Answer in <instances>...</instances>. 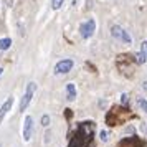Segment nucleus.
I'll return each mask as SVG.
<instances>
[{
    "instance_id": "nucleus-3",
    "label": "nucleus",
    "mask_w": 147,
    "mask_h": 147,
    "mask_svg": "<svg viewBox=\"0 0 147 147\" xmlns=\"http://www.w3.org/2000/svg\"><path fill=\"white\" fill-rule=\"evenodd\" d=\"M35 91H36V83L30 81V83L27 84V91H25V94H23V98H22V101H20V111H22V113H23V111L28 107L30 101L33 99Z\"/></svg>"
},
{
    "instance_id": "nucleus-1",
    "label": "nucleus",
    "mask_w": 147,
    "mask_h": 147,
    "mask_svg": "<svg viewBox=\"0 0 147 147\" xmlns=\"http://www.w3.org/2000/svg\"><path fill=\"white\" fill-rule=\"evenodd\" d=\"M94 122L93 121H84L80 122L73 137L69 139L68 147H94Z\"/></svg>"
},
{
    "instance_id": "nucleus-14",
    "label": "nucleus",
    "mask_w": 147,
    "mask_h": 147,
    "mask_svg": "<svg viewBox=\"0 0 147 147\" xmlns=\"http://www.w3.org/2000/svg\"><path fill=\"white\" fill-rule=\"evenodd\" d=\"M121 41H124V43H127V45H131V43H132V36H131V33H129L127 30H122V36H121Z\"/></svg>"
},
{
    "instance_id": "nucleus-7",
    "label": "nucleus",
    "mask_w": 147,
    "mask_h": 147,
    "mask_svg": "<svg viewBox=\"0 0 147 147\" xmlns=\"http://www.w3.org/2000/svg\"><path fill=\"white\" fill-rule=\"evenodd\" d=\"M116 147H147V144H146V140L144 139L132 136V137H126V139H122Z\"/></svg>"
},
{
    "instance_id": "nucleus-21",
    "label": "nucleus",
    "mask_w": 147,
    "mask_h": 147,
    "mask_svg": "<svg viewBox=\"0 0 147 147\" xmlns=\"http://www.w3.org/2000/svg\"><path fill=\"white\" fill-rule=\"evenodd\" d=\"M2 73H3V69H2V68H0V76H2Z\"/></svg>"
},
{
    "instance_id": "nucleus-20",
    "label": "nucleus",
    "mask_w": 147,
    "mask_h": 147,
    "mask_svg": "<svg viewBox=\"0 0 147 147\" xmlns=\"http://www.w3.org/2000/svg\"><path fill=\"white\" fill-rule=\"evenodd\" d=\"M144 88H146V91H147V81H146V83H144Z\"/></svg>"
},
{
    "instance_id": "nucleus-19",
    "label": "nucleus",
    "mask_w": 147,
    "mask_h": 147,
    "mask_svg": "<svg viewBox=\"0 0 147 147\" xmlns=\"http://www.w3.org/2000/svg\"><path fill=\"white\" fill-rule=\"evenodd\" d=\"M99 139L102 140V142H107V139H109V137H107L106 131H101V132H99Z\"/></svg>"
},
{
    "instance_id": "nucleus-12",
    "label": "nucleus",
    "mask_w": 147,
    "mask_h": 147,
    "mask_svg": "<svg viewBox=\"0 0 147 147\" xmlns=\"http://www.w3.org/2000/svg\"><path fill=\"white\" fill-rule=\"evenodd\" d=\"M122 30H124V28H121L119 25H113V27H111V35H113L116 40H121V36H122Z\"/></svg>"
},
{
    "instance_id": "nucleus-18",
    "label": "nucleus",
    "mask_w": 147,
    "mask_h": 147,
    "mask_svg": "<svg viewBox=\"0 0 147 147\" xmlns=\"http://www.w3.org/2000/svg\"><path fill=\"white\" fill-rule=\"evenodd\" d=\"M129 101H131V98H129V94H127V93H124V94H122V106L126 107Z\"/></svg>"
},
{
    "instance_id": "nucleus-13",
    "label": "nucleus",
    "mask_w": 147,
    "mask_h": 147,
    "mask_svg": "<svg viewBox=\"0 0 147 147\" xmlns=\"http://www.w3.org/2000/svg\"><path fill=\"white\" fill-rule=\"evenodd\" d=\"M10 47H12V40H10V38H2V40H0V50H2V51L8 50Z\"/></svg>"
},
{
    "instance_id": "nucleus-11",
    "label": "nucleus",
    "mask_w": 147,
    "mask_h": 147,
    "mask_svg": "<svg viewBox=\"0 0 147 147\" xmlns=\"http://www.w3.org/2000/svg\"><path fill=\"white\" fill-rule=\"evenodd\" d=\"M66 99L68 101H74L76 99V88L73 83H68L66 84Z\"/></svg>"
},
{
    "instance_id": "nucleus-5",
    "label": "nucleus",
    "mask_w": 147,
    "mask_h": 147,
    "mask_svg": "<svg viewBox=\"0 0 147 147\" xmlns=\"http://www.w3.org/2000/svg\"><path fill=\"white\" fill-rule=\"evenodd\" d=\"M94 32H96V22H94L93 18H89L88 22H84V23L80 25V35L84 38V40L91 38V36L94 35Z\"/></svg>"
},
{
    "instance_id": "nucleus-8",
    "label": "nucleus",
    "mask_w": 147,
    "mask_h": 147,
    "mask_svg": "<svg viewBox=\"0 0 147 147\" xmlns=\"http://www.w3.org/2000/svg\"><path fill=\"white\" fill-rule=\"evenodd\" d=\"M32 134H33V117L27 116L25 121H23V140L28 142L32 139Z\"/></svg>"
},
{
    "instance_id": "nucleus-15",
    "label": "nucleus",
    "mask_w": 147,
    "mask_h": 147,
    "mask_svg": "<svg viewBox=\"0 0 147 147\" xmlns=\"http://www.w3.org/2000/svg\"><path fill=\"white\" fill-rule=\"evenodd\" d=\"M137 102H139L140 109L147 114V99H146V98H139V99H137Z\"/></svg>"
},
{
    "instance_id": "nucleus-6",
    "label": "nucleus",
    "mask_w": 147,
    "mask_h": 147,
    "mask_svg": "<svg viewBox=\"0 0 147 147\" xmlns=\"http://www.w3.org/2000/svg\"><path fill=\"white\" fill-rule=\"evenodd\" d=\"M74 66V61L71 58H65V60H61L56 63V66H55V74H66L69 73Z\"/></svg>"
},
{
    "instance_id": "nucleus-9",
    "label": "nucleus",
    "mask_w": 147,
    "mask_h": 147,
    "mask_svg": "<svg viewBox=\"0 0 147 147\" xmlns=\"http://www.w3.org/2000/svg\"><path fill=\"white\" fill-rule=\"evenodd\" d=\"M146 61H147V40H144L142 45H140V51L136 55V63L137 65H142Z\"/></svg>"
},
{
    "instance_id": "nucleus-17",
    "label": "nucleus",
    "mask_w": 147,
    "mask_h": 147,
    "mask_svg": "<svg viewBox=\"0 0 147 147\" xmlns=\"http://www.w3.org/2000/svg\"><path fill=\"white\" fill-rule=\"evenodd\" d=\"M48 124H50V116H48V114H45V116L41 117V126L48 127Z\"/></svg>"
},
{
    "instance_id": "nucleus-2",
    "label": "nucleus",
    "mask_w": 147,
    "mask_h": 147,
    "mask_svg": "<svg viewBox=\"0 0 147 147\" xmlns=\"http://www.w3.org/2000/svg\"><path fill=\"white\" fill-rule=\"evenodd\" d=\"M131 117V111L124 106H113L111 111L107 113L106 116V124L109 127H114V126H119L122 122H126L127 119Z\"/></svg>"
},
{
    "instance_id": "nucleus-4",
    "label": "nucleus",
    "mask_w": 147,
    "mask_h": 147,
    "mask_svg": "<svg viewBox=\"0 0 147 147\" xmlns=\"http://www.w3.org/2000/svg\"><path fill=\"white\" fill-rule=\"evenodd\" d=\"M117 68H119V71L126 74V76H132V61H131V56H127V55H119L117 56Z\"/></svg>"
},
{
    "instance_id": "nucleus-10",
    "label": "nucleus",
    "mask_w": 147,
    "mask_h": 147,
    "mask_svg": "<svg viewBox=\"0 0 147 147\" xmlns=\"http://www.w3.org/2000/svg\"><path fill=\"white\" fill-rule=\"evenodd\" d=\"M12 104H13V98L10 96V98H8V99L5 101L3 104H2V107H0V122L3 121V117L7 116V113L10 111V109H12Z\"/></svg>"
},
{
    "instance_id": "nucleus-16",
    "label": "nucleus",
    "mask_w": 147,
    "mask_h": 147,
    "mask_svg": "<svg viewBox=\"0 0 147 147\" xmlns=\"http://www.w3.org/2000/svg\"><path fill=\"white\" fill-rule=\"evenodd\" d=\"M65 3V0H51V7H53V10H58V8H61V5Z\"/></svg>"
}]
</instances>
